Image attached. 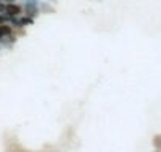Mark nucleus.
I'll return each instance as SVG.
<instances>
[{"mask_svg": "<svg viewBox=\"0 0 161 152\" xmlns=\"http://www.w3.org/2000/svg\"><path fill=\"white\" fill-rule=\"evenodd\" d=\"M2 22H3V18H2V16H0V24H2Z\"/></svg>", "mask_w": 161, "mask_h": 152, "instance_id": "nucleus-3", "label": "nucleus"}, {"mask_svg": "<svg viewBox=\"0 0 161 152\" xmlns=\"http://www.w3.org/2000/svg\"><path fill=\"white\" fill-rule=\"evenodd\" d=\"M5 35H9V27L8 25H0V38H3Z\"/></svg>", "mask_w": 161, "mask_h": 152, "instance_id": "nucleus-2", "label": "nucleus"}, {"mask_svg": "<svg viewBox=\"0 0 161 152\" xmlns=\"http://www.w3.org/2000/svg\"><path fill=\"white\" fill-rule=\"evenodd\" d=\"M5 11L8 13V14H11V16H16V14H19V13H21V8H19L18 5H6Z\"/></svg>", "mask_w": 161, "mask_h": 152, "instance_id": "nucleus-1", "label": "nucleus"}]
</instances>
